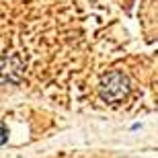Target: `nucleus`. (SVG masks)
<instances>
[{
    "mask_svg": "<svg viewBox=\"0 0 158 158\" xmlns=\"http://www.w3.org/2000/svg\"><path fill=\"white\" fill-rule=\"evenodd\" d=\"M129 94V80L123 72L115 70L109 72L99 84V97L101 101H105L109 105H117V103H123Z\"/></svg>",
    "mask_w": 158,
    "mask_h": 158,
    "instance_id": "f257e3e1",
    "label": "nucleus"
},
{
    "mask_svg": "<svg viewBox=\"0 0 158 158\" xmlns=\"http://www.w3.org/2000/svg\"><path fill=\"white\" fill-rule=\"evenodd\" d=\"M74 158H82V156H74Z\"/></svg>",
    "mask_w": 158,
    "mask_h": 158,
    "instance_id": "f03ea898",
    "label": "nucleus"
}]
</instances>
